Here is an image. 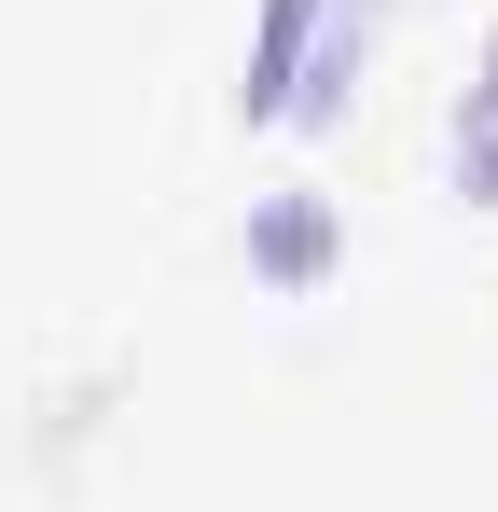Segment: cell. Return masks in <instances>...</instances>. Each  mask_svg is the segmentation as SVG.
I'll return each mask as SVG.
<instances>
[{"label":"cell","mask_w":498,"mask_h":512,"mask_svg":"<svg viewBox=\"0 0 498 512\" xmlns=\"http://www.w3.org/2000/svg\"><path fill=\"white\" fill-rule=\"evenodd\" d=\"M305 28H319V0H263V56H249V111H291V97H305Z\"/></svg>","instance_id":"1"},{"label":"cell","mask_w":498,"mask_h":512,"mask_svg":"<svg viewBox=\"0 0 498 512\" xmlns=\"http://www.w3.org/2000/svg\"><path fill=\"white\" fill-rule=\"evenodd\" d=\"M263 263L305 277V263H319V208H277V222H263Z\"/></svg>","instance_id":"2"},{"label":"cell","mask_w":498,"mask_h":512,"mask_svg":"<svg viewBox=\"0 0 498 512\" xmlns=\"http://www.w3.org/2000/svg\"><path fill=\"white\" fill-rule=\"evenodd\" d=\"M457 167H471V180H485V194H498V84H485V111L457 125Z\"/></svg>","instance_id":"3"}]
</instances>
